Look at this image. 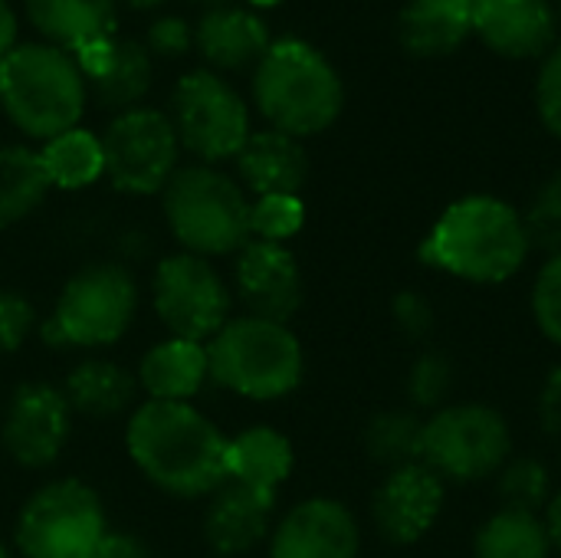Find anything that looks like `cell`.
<instances>
[{"label":"cell","mask_w":561,"mask_h":558,"mask_svg":"<svg viewBox=\"0 0 561 558\" xmlns=\"http://www.w3.org/2000/svg\"><path fill=\"white\" fill-rule=\"evenodd\" d=\"M125 447L138 474L168 497L201 500L227 483V437L191 401L138 405Z\"/></svg>","instance_id":"obj_1"},{"label":"cell","mask_w":561,"mask_h":558,"mask_svg":"<svg viewBox=\"0 0 561 558\" xmlns=\"http://www.w3.org/2000/svg\"><path fill=\"white\" fill-rule=\"evenodd\" d=\"M533 243L519 210L500 197H463L444 210L421 260L467 283H503L523 270Z\"/></svg>","instance_id":"obj_2"},{"label":"cell","mask_w":561,"mask_h":558,"mask_svg":"<svg viewBox=\"0 0 561 558\" xmlns=\"http://www.w3.org/2000/svg\"><path fill=\"white\" fill-rule=\"evenodd\" d=\"M253 99L270 128L293 138L325 132L345 105V89L332 62L306 39H273L253 69Z\"/></svg>","instance_id":"obj_3"},{"label":"cell","mask_w":561,"mask_h":558,"mask_svg":"<svg viewBox=\"0 0 561 558\" xmlns=\"http://www.w3.org/2000/svg\"><path fill=\"white\" fill-rule=\"evenodd\" d=\"M85 79L79 62L49 43H16L0 62V109L36 141H49L79 125L85 112Z\"/></svg>","instance_id":"obj_4"},{"label":"cell","mask_w":561,"mask_h":558,"mask_svg":"<svg viewBox=\"0 0 561 558\" xmlns=\"http://www.w3.org/2000/svg\"><path fill=\"white\" fill-rule=\"evenodd\" d=\"M164 220L184 253L194 257H237L250 240V197L243 184L214 164L178 168L168 181Z\"/></svg>","instance_id":"obj_5"},{"label":"cell","mask_w":561,"mask_h":558,"mask_svg":"<svg viewBox=\"0 0 561 558\" xmlns=\"http://www.w3.org/2000/svg\"><path fill=\"white\" fill-rule=\"evenodd\" d=\"M210 382L250 398L276 401L299 388L306 358L296 332L283 322L237 316L207 342Z\"/></svg>","instance_id":"obj_6"},{"label":"cell","mask_w":561,"mask_h":558,"mask_svg":"<svg viewBox=\"0 0 561 558\" xmlns=\"http://www.w3.org/2000/svg\"><path fill=\"white\" fill-rule=\"evenodd\" d=\"M135 312V276L118 263H92L62 286L49 319L43 322V342L53 349H105L125 339Z\"/></svg>","instance_id":"obj_7"},{"label":"cell","mask_w":561,"mask_h":558,"mask_svg":"<svg viewBox=\"0 0 561 558\" xmlns=\"http://www.w3.org/2000/svg\"><path fill=\"white\" fill-rule=\"evenodd\" d=\"M105 533L99 493L82 480H53L23 503L13 536L23 558H89Z\"/></svg>","instance_id":"obj_8"},{"label":"cell","mask_w":561,"mask_h":558,"mask_svg":"<svg viewBox=\"0 0 561 558\" xmlns=\"http://www.w3.org/2000/svg\"><path fill=\"white\" fill-rule=\"evenodd\" d=\"M168 118L178 145L201 164L237 158L250 138V109L243 95L214 69H194L178 79Z\"/></svg>","instance_id":"obj_9"},{"label":"cell","mask_w":561,"mask_h":558,"mask_svg":"<svg viewBox=\"0 0 561 558\" xmlns=\"http://www.w3.org/2000/svg\"><path fill=\"white\" fill-rule=\"evenodd\" d=\"M513 451L510 424L486 405H444L424 421V467L440 480L477 483L506 467Z\"/></svg>","instance_id":"obj_10"},{"label":"cell","mask_w":561,"mask_h":558,"mask_svg":"<svg viewBox=\"0 0 561 558\" xmlns=\"http://www.w3.org/2000/svg\"><path fill=\"white\" fill-rule=\"evenodd\" d=\"M99 138L105 155V178L122 194L151 197L164 191L178 171L181 145L168 112L145 105L118 112Z\"/></svg>","instance_id":"obj_11"},{"label":"cell","mask_w":561,"mask_h":558,"mask_svg":"<svg viewBox=\"0 0 561 558\" xmlns=\"http://www.w3.org/2000/svg\"><path fill=\"white\" fill-rule=\"evenodd\" d=\"M154 312L174 339L207 345L233 316V293L210 260L194 253L164 257L154 270Z\"/></svg>","instance_id":"obj_12"},{"label":"cell","mask_w":561,"mask_h":558,"mask_svg":"<svg viewBox=\"0 0 561 558\" xmlns=\"http://www.w3.org/2000/svg\"><path fill=\"white\" fill-rule=\"evenodd\" d=\"M72 434V408L62 388L33 382L20 385L3 408L0 441L7 457L23 470L53 467Z\"/></svg>","instance_id":"obj_13"},{"label":"cell","mask_w":561,"mask_h":558,"mask_svg":"<svg viewBox=\"0 0 561 558\" xmlns=\"http://www.w3.org/2000/svg\"><path fill=\"white\" fill-rule=\"evenodd\" d=\"M233 289L237 299L247 306V316L270 319L289 326L299 312L306 286L302 270L286 243L250 240L233 263Z\"/></svg>","instance_id":"obj_14"},{"label":"cell","mask_w":561,"mask_h":558,"mask_svg":"<svg viewBox=\"0 0 561 558\" xmlns=\"http://www.w3.org/2000/svg\"><path fill=\"white\" fill-rule=\"evenodd\" d=\"M82 69L89 95L112 112L138 109L141 99L151 92L154 82V56L145 49L141 39L108 36L99 39L72 56Z\"/></svg>","instance_id":"obj_15"},{"label":"cell","mask_w":561,"mask_h":558,"mask_svg":"<svg viewBox=\"0 0 561 558\" xmlns=\"http://www.w3.org/2000/svg\"><path fill=\"white\" fill-rule=\"evenodd\" d=\"M362 533L352 510L316 497L293 506L270 536V558H358Z\"/></svg>","instance_id":"obj_16"},{"label":"cell","mask_w":561,"mask_h":558,"mask_svg":"<svg viewBox=\"0 0 561 558\" xmlns=\"http://www.w3.org/2000/svg\"><path fill=\"white\" fill-rule=\"evenodd\" d=\"M440 510H444V480L424 464L391 470V477L378 487L371 503L378 533L394 546H411L421 536H427Z\"/></svg>","instance_id":"obj_17"},{"label":"cell","mask_w":561,"mask_h":558,"mask_svg":"<svg viewBox=\"0 0 561 558\" xmlns=\"http://www.w3.org/2000/svg\"><path fill=\"white\" fill-rule=\"evenodd\" d=\"M276 493L227 480L204 513V536L217 556H247L273 536Z\"/></svg>","instance_id":"obj_18"},{"label":"cell","mask_w":561,"mask_h":558,"mask_svg":"<svg viewBox=\"0 0 561 558\" xmlns=\"http://www.w3.org/2000/svg\"><path fill=\"white\" fill-rule=\"evenodd\" d=\"M273 36L263 16L250 7L224 3L204 10L194 26V49L204 56L214 72H240L256 69L260 59L270 53Z\"/></svg>","instance_id":"obj_19"},{"label":"cell","mask_w":561,"mask_h":558,"mask_svg":"<svg viewBox=\"0 0 561 558\" xmlns=\"http://www.w3.org/2000/svg\"><path fill=\"white\" fill-rule=\"evenodd\" d=\"M473 30L510 59L542 56L556 43L549 0H473Z\"/></svg>","instance_id":"obj_20"},{"label":"cell","mask_w":561,"mask_h":558,"mask_svg":"<svg viewBox=\"0 0 561 558\" xmlns=\"http://www.w3.org/2000/svg\"><path fill=\"white\" fill-rule=\"evenodd\" d=\"M233 161L243 191H253L256 197L299 194L309 178V155L302 141L276 128L250 132L247 145Z\"/></svg>","instance_id":"obj_21"},{"label":"cell","mask_w":561,"mask_h":558,"mask_svg":"<svg viewBox=\"0 0 561 558\" xmlns=\"http://www.w3.org/2000/svg\"><path fill=\"white\" fill-rule=\"evenodd\" d=\"M23 7L36 33L69 56L115 36L118 26V0H23Z\"/></svg>","instance_id":"obj_22"},{"label":"cell","mask_w":561,"mask_h":558,"mask_svg":"<svg viewBox=\"0 0 561 558\" xmlns=\"http://www.w3.org/2000/svg\"><path fill=\"white\" fill-rule=\"evenodd\" d=\"M135 378L148 401H191L210 382L207 345L174 335L154 342L141 355Z\"/></svg>","instance_id":"obj_23"},{"label":"cell","mask_w":561,"mask_h":558,"mask_svg":"<svg viewBox=\"0 0 561 558\" xmlns=\"http://www.w3.org/2000/svg\"><path fill=\"white\" fill-rule=\"evenodd\" d=\"M473 33V0H411L401 10V43L414 56H447Z\"/></svg>","instance_id":"obj_24"},{"label":"cell","mask_w":561,"mask_h":558,"mask_svg":"<svg viewBox=\"0 0 561 558\" xmlns=\"http://www.w3.org/2000/svg\"><path fill=\"white\" fill-rule=\"evenodd\" d=\"M62 395L72 408V414L82 418H122L125 411L135 408L138 398V378L122 368L118 362L108 358H89L76 365L62 385Z\"/></svg>","instance_id":"obj_25"},{"label":"cell","mask_w":561,"mask_h":558,"mask_svg":"<svg viewBox=\"0 0 561 558\" xmlns=\"http://www.w3.org/2000/svg\"><path fill=\"white\" fill-rule=\"evenodd\" d=\"M293 474V444L273 428H247L227 441V480L276 493Z\"/></svg>","instance_id":"obj_26"},{"label":"cell","mask_w":561,"mask_h":558,"mask_svg":"<svg viewBox=\"0 0 561 558\" xmlns=\"http://www.w3.org/2000/svg\"><path fill=\"white\" fill-rule=\"evenodd\" d=\"M39 161L46 168L49 187H59V191H82L105 174L102 138L79 125L43 141Z\"/></svg>","instance_id":"obj_27"},{"label":"cell","mask_w":561,"mask_h":558,"mask_svg":"<svg viewBox=\"0 0 561 558\" xmlns=\"http://www.w3.org/2000/svg\"><path fill=\"white\" fill-rule=\"evenodd\" d=\"M49 194V178L39 151L26 145L0 148V227L26 220Z\"/></svg>","instance_id":"obj_28"},{"label":"cell","mask_w":561,"mask_h":558,"mask_svg":"<svg viewBox=\"0 0 561 558\" xmlns=\"http://www.w3.org/2000/svg\"><path fill=\"white\" fill-rule=\"evenodd\" d=\"M477 558H549L552 543L546 523L533 513L500 510L483 523L473 543Z\"/></svg>","instance_id":"obj_29"},{"label":"cell","mask_w":561,"mask_h":558,"mask_svg":"<svg viewBox=\"0 0 561 558\" xmlns=\"http://www.w3.org/2000/svg\"><path fill=\"white\" fill-rule=\"evenodd\" d=\"M365 447L371 460L401 470L424 460V421L408 411H385L365 431Z\"/></svg>","instance_id":"obj_30"},{"label":"cell","mask_w":561,"mask_h":558,"mask_svg":"<svg viewBox=\"0 0 561 558\" xmlns=\"http://www.w3.org/2000/svg\"><path fill=\"white\" fill-rule=\"evenodd\" d=\"M500 500H503V510L539 516L552 500L549 470L539 460H529V457L506 460V467L500 470Z\"/></svg>","instance_id":"obj_31"},{"label":"cell","mask_w":561,"mask_h":558,"mask_svg":"<svg viewBox=\"0 0 561 558\" xmlns=\"http://www.w3.org/2000/svg\"><path fill=\"white\" fill-rule=\"evenodd\" d=\"M306 207L299 194H270L256 197L250 204V234L253 240H270V243H286L302 230Z\"/></svg>","instance_id":"obj_32"},{"label":"cell","mask_w":561,"mask_h":558,"mask_svg":"<svg viewBox=\"0 0 561 558\" xmlns=\"http://www.w3.org/2000/svg\"><path fill=\"white\" fill-rule=\"evenodd\" d=\"M454 391V365L444 352H424L408 375V395L421 408H444L447 395Z\"/></svg>","instance_id":"obj_33"},{"label":"cell","mask_w":561,"mask_h":558,"mask_svg":"<svg viewBox=\"0 0 561 558\" xmlns=\"http://www.w3.org/2000/svg\"><path fill=\"white\" fill-rule=\"evenodd\" d=\"M523 220H526L533 247L546 250L549 257L561 253V174L546 181V187L536 194V201Z\"/></svg>","instance_id":"obj_34"},{"label":"cell","mask_w":561,"mask_h":558,"mask_svg":"<svg viewBox=\"0 0 561 558\" xmlns=\"http://www.w3.org/2000/svg\"><path fill=\"white\" fill-rule=\"evenodd\" d=\"M533 312L546 339L561 345V253L549 257L533 289Z\"/></svg>","instance_id":"obj_35"},{"label":"cell","mask_w":561,"mask_h":558,"mask_svg":"<svg viewBox=\"0 0 561 558\" xmlns=\"http://www.w3.org/2000/svg\"><path fill=\"white\" fill-rule=\"evenodd\" d=\"M145 49L151 56H164V59H178L184 53L194 49V26L184 20V16H158L148 23V33H145Z\"/></svg>","instance_id":"obj_36"},{"label":"cell","mask_w":561,"mask_h":558,"mask_svg":"<svg viewBox=\"0 0 561 558\" xmlns=\"http://www.w3.org/2000/svg\"><path fill=\"white\" fill-rule=\"evenodd\" d=\"M33 306L13 293V289H0V355L16 352L26 335L33 332Z\"/></svg>","instance_id":"obj_37"},{"label":"cell","mask_w":561,"mask_h":558,"mask_svg":"<svg viewBox=\"0 0 561 558\" xmlns=\"http://www.w3.org/2000/svg\"><path fill=\"white\" fill-rule=\"evenodd\" d=\"M536 105L546 122V128L561 138V46L549 53L542 62L539 82H536Z\"/></svg>","instance_id":"obj_38"},{"label":"cell","mask_w":561,"mask_h":558,"mask_svg":"<svg viewBox=\"0 0 561 558\" xmlns=\"http://www.w3.org/2000/svg\"><path fill=\"white\" fill-rule=\"evenodd\" d=\"M394 322L404 335L421 339L434 329V306L421 293L408 289L394 299Z\"/></svg>","instance_id":"obj_39"},{"label":"cell","mask_w":561,"mask_h":558,"mask_svg":"<svg viewBox=\"0 0 561 558\" xmlns=\"http://www.w3.org/2000/svg\"><path fill=\"white\" fill-rule=\"evenodd\" d=\"M539 421L549 434L561 437V368H556L539 391Z\"/></svg>","instance_id":"obj_40"},{"label":"cell","mask_w":561,"mask_h":558,"mask_svg":"<svg viewBox=\"0 0 561 558\" xmlns=\"http://www.w3.org/2000/svg\"><path fill=\"white\" fill-rule=\"evenodd\" d=\"M89 558H154L151 549L128 533H105V539L95 546V553Z\"/></svg>","instance_id":"obj_41"},{"label":"cell","mask_w":561,"mask_h":558,"mask_svg":"<svg viewBox=\"0 0 561 558\" xmlns=\"http://www.w3.org/2000/svg\"><path fill=\"white\" fill-rule=\"evenodd\" d=\"M16 36H20V23L16 13L7 0H0V62L16 49Z\"/></svg>","instance_id":"obj_42"},{"label":"cell","mask_w":561,"mask_h":558,"mask_svg":"<svg viewBox=\"0 0 561 558\" xmlns=\"http://www.w3.org/2000/svg\"><path fill=\"white\" fill-rule=\"evenodd\" d=\"M546 533H549V543H552V549H559L561 553V490L559 493H552V500H549V506H546Z\"/></svg>","instance_id":"obj_43"},{"label":"cell","mask_w":561,"mask_h":558,"mask_svg":"<svg viewBox=\"0 0 561 558\" xmlns=\"http://www.w3.org/2000/svg\"><path fill=\"white\" fill-rule=\"evenodd\" d=\"M128 7H135V10H154V7H161L164 0H125Z\"/></svg>","instance_id":"obj_44"},{"label":"cell","mask_w":561,"mask_h":558,"mask_svg":"<svg viewBox=\"0 0 561 558\" xmlns=\"http://www.w3.org/2000/svg\"><path fill=\"white\" fill-rule=\"evenodd\" d=\"M250 7H276L279 0H247Z\"/></svg>","instance_id":"obj_45"},{"label":"cell","mask_w":561,"mask_h":558,"mask_svg":"<svg viewBox=\"0 0 561 558\" xmlns=\"http://www.w3.org/2000/svg\"><path fill=\"white\" fill-rule=\"evenodd\" d=\"M194 3H204V7L210 10V7H224V3H230V0H194Z\"/></svg>","instance_id":"obj_46"},{"label":"cell","mask_w":561,"mask_h":558,"mask_svg":"<svg viewBox=\"0 0 561 558\" xmlns=\"http://www.w3.org/2000/svg\"><path fill=\"white\" fill-rule=\"evenodd\" d=\"M0 558H10V553H7V546L0 543Z\"/></svg>","instance_id":"obj_47"}]
</instances>
